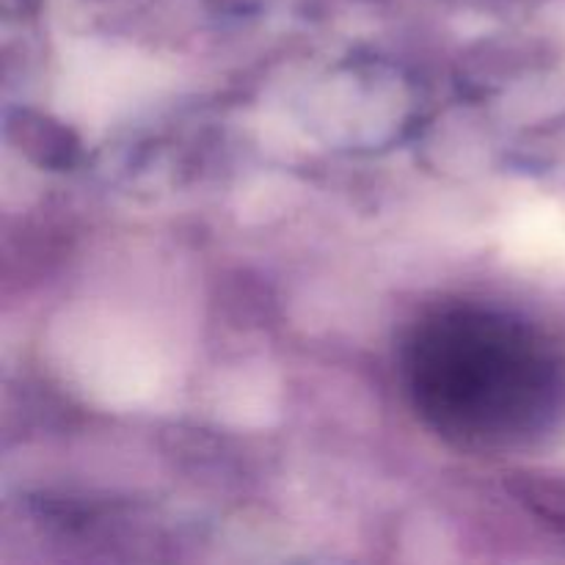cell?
Masks as SVG:
<instances>
[{"instance_id": "cell-1", "label": "cell", "mask_w": 565, "mask_h": 565, "mask_svg": "<svg viewBox=\"0 0 565 565\" xmlns=\"http://www.w3.org/2000/svg\"><path fill=\"white\" fill-rule=\"evenodd\" d=\"M401 375L419 419L467 450H522L565 423V351L500 309L423 315L403 342Z\"/></svg>"}, {"instance_id": "cell-2", "label": "cell", "mask_w": 565, "mask_h": 565, "mask_svg": "<svg viewBox=\"0 0 565 565\" xmlns=\"http://www.w3.org/2000/svg\"><path fill=\"white\" fill-rule=\"evenodd\" d=\"M522 497L539 516L565 530V486H527Z\"/></svg>"}]
</instances>
